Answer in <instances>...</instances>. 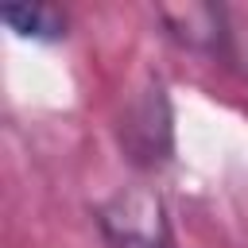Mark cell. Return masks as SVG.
<instances>
[{
    "instance_id": "6da1fadb",
    "label": "cell",
    "mask_w": 248,
    "mask_h": 248,
    "mask_svg": "<svg viewBox=\"0 0 248 248\" xmlns=\"http://www.w3.org/2000/svg\"><path fill=\"white\" fill-rule=\"evenodd\" d=\"M97 225L108 248H178L167 202L151 186H120L97 205Z\"/></svg>"
},
{
    "instance_id": "277c9868",
    "label": "cell",
    "mask_w": 248,
    "mask_h": 248,
    "mask_svg": "<svg viewBox=\"0 0 248 248\" xmlns=\"http://www.w3.org/2000/svg\"><path fill=\"white\" fill-rule=\"evenodd\" d=\"M0 19L8 23V31H16L19 39H39V43H54V39H66V12L58 4H4L0 8Z\"/></svg>"
},
{
    "instance_id": "3957f363",
    "label": "cell",
    "mask_w": 248,
    "mask_h": 248,
    "mask_svg": "<svg viewBox=\"0 0 248 248\" xmlns=\"http://www.w3.org/2000/svg\"><path fill=\"white\" fill-rule=\"evenodd\" d=\"M159 19L167 23V35L198 54H221L229 43L225 12L213 4H167L159 8Z\"/></svg>"
},
{
    "instance_id": "7a4b0ae2",
    "label": "cell",
    "mask_w": 248,
    "mask_h": 248,
    "mask_svg": "<svg viewBox=\"0 0 248 248\" xmlns=\"http://www.w3.org/2000/svg\"><path fill=\"white\" fill-rule=\"evenodd\" d=\"M120 143L140 167H163L174 151V128H170V101L159 81H147L140 97L120 116Z\"/></svg>"
}]
</instances>
